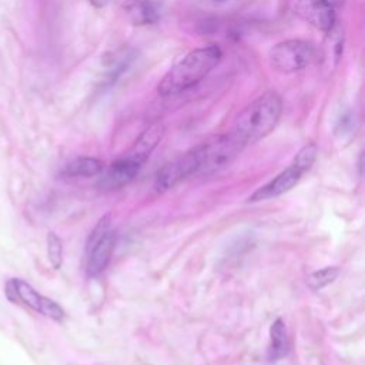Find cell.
Segmentation results:
<instances>
[{"label": "cell", "instance_id": "cell-1", "mask_svg": "<svg viewBox=\"0 0 365 365\" xmlns=\"http://www.w3.org/2000/svg\"><path fill=\"white\" fill-rule=\"evenodd\" d=\"M222 51L218 46L210 44L195 48L175 63L160 80L157 91L160 96H175L198 84L220 63Z\"/></svg>", "mask_w": 365, "mask_h": 365}, {"label": "cell", "instance_id": "cell-2", "mask_svg": "<svg viewBox=\"0 0 365 365\" xmlns=\"http://www.w3.org/2000/svg\"><path fill=\"white\" fill-rule=\"evenodd\" d=\"M282 100L275 91H267L250 103L235 118L231 134L245 147L268 135L279 121Z\"/></svg>", "mask_w": 365, "mask_h": 365}, {"label": "cell", "instance_id": "cell-3", "mask_svg": "<svg viewBox=\"0 0 365 365\" xmlns=\"http://www.w3.org/2000/svg\"><path fill=\"white\" fill-rule=\"evenodd\" d=\"M244 145L230 133L225 135H217L201 145L200 153V174H212L225 168L240 154Z\"/></svg>", "mask_w": 365, "mask_h": 365}, {"label": "cell", "instance_id": "cell-4", "mask_svg": "<svg viewBox=\"0 0 365 365\" xmlns=\"http://www.w3.org/2000/svg\"><path fill=\"white\" fill-rule=\"evenodd\" d=\"M110 215H104L98 220L97 225L88 235L86 244L87 255V274L90 277L100 275L108 265L113 248H114V232L110 228Z\"/></svg>", "mask_w": 365, "mask_h": 365}, {"label": "cell", "instance_id": "cell-5", "mask_svg": "<svg viewBox=\"0 0 365 365\" xmlns=\"http://www.w3.org/2000/svg\"><path fill=\"white\" fill-rule=\"evenodd\" d=\"M269 64L279 73H295L308 67L315 58V48L304 40L291 38L269 50Z\"/></svg>", "mask_w": 365, "mask_h": 365}, {"label": "cell", "instance_id": "cell-6", "mask_svg": "<svg viewBox=\"0 0 365 365\" xmlns=\"http://www.w3.org/2000/svg\"><path fill=\"white\" fill-rule=\"evenodd\" d=\"M6 295L10 301L13 302L20 301L29 308L54 321H61L64 317V311L57 302L38 294L29 282L23 279H19V278L9 279L6 284Z\"/></svg>", "mask_w": 365, "mask_h": 365}, {"label": "cell", "instance_id": "cell-7", "mask_svg": "<svg viewBox=\"0 0 365 365\" xmlns=\"http://www.w3.org/2000/svg\"><path fill=\"white\" fill-rule=\"evenodd\" d=\"M200 153L198 147L182 154L181 157L164 164L155 175V188L160 191L168 190L178 184L185 177L198 173Z\"/></svg>", "mask_w": 365, "mask_h": 365}, {"label": "cell", "instance_id": "cell-8", "mask_svg": "<svg viewBox=\"0 0 365 365\" xmlns=\"http://www.w3.org/2000/svg\"><path fill=\"white\" fill-rule=\"evenodd\" d=\"M304 173H307V171L292 161L288 168L281 171L277 177H274L265 185L259 187L252 195H250L248 201L250 202L262 201V200L278 197V195L289 191L301 180Z\"/></svg>", "mask_w": 365, "mask_h": 365}, {"label": "cell", "instance_id": "cell-9", "mask_svg": "<svg viewBox=\"0 0 365 365\" xmlns=\"http://www.w3.org/2000/svg\"><path fill=\"white\" fill-rule=\"evenodd\" d=\"M295 13L302 20L325 33L335 26L334 9L321 0H297Z\"/></svg>", "mask_w": 365, "mask_h": 365}, {"label": "cell", "instance_id": "cell-10", "mask_svg": "<svg viewBox=\"0 0 365 365\" xmlns=\"http://www.w3.org/2000/svg\"><path fill=\"white\" fill-rule=\"evenodd\" d=\"M141 163L135 158L130 157L128 154L115 160L104 173V175L100 180V185L106 190H113L123 187L134 180V177L138 174L141 168Z\"/></svg>", "mask_w": 365, "mask_h": 365}, {"label": "cell", "instance_id": "cell-11", "mask_svg": "<svg viewBox=\"0 0 365 365\" xmlns=\"http://www.w3.org/2000/svg\"><path fill=\"white\" fill-rule=\"evenodd\" d=\"M121 7L127 20L134 26L154 24L160 19V7L151 0H125Z\"/></svg>", "mask_w": 365, "mask_h": 365}, {"label": "cell", "instance_id": "cell-12", "mask_svg": "<svg viewBox=\"0 0 365 365\" xmlns=\"http://www.w3.org/2000/svg\"><path fill=\"white\" fill-rule=\"evenodd\" d=\"M164 135V125L163 124H153L148 127L135 141V144L131 147V150L127 153L130 157L135 158L141 164L150 157L151 151L155 148V145L160 143V140Z\"/></svg>", "mask_w": 365, "mask_h": 365}, {"label": "cell", "instance_id": "cell-13", "mask_svg": "<svg viewBox=\"0 0 365 365\" xmlns=\"http://www.w3.org/2000/svg\"><path fill=\"white\" fill-rule=\"evenodd\" d=\"M288 354V336L287 328L282 319H275L269 328V345L268 358L271 361H278Z\"/></svg>", "mask_w": 365, "mask_h": 365}, {"label": "cell", "instance_id": "cell-14", "mask_svg": "<svg viewBox=\"0 0 365 365\" xmlns=\"http://www.w3.org/2000/svg\"><path fill=\"white\" fill-rule=\"evenodd\" d=\"M101 171L103 163L93 157H77L64 168V174L70 177H93Z\"/></svg>", "mask_w": 365, "mask_h": 365}, {"label": "cell", "instance_id": "cell-15", "mask_svg": "<svg viewBox=\"0 0 365 365\" xmlns=\"http://www.w3.org/2000/svg\"><path fill=\"white\" fill-rule=\"evenodd\" d=\"M338 275H339L338 267H325L322 269H318V271H314L312 274H309L307 278V284L311 289L318 291V289L332 284Z\"/></svg>", "mask_w": 365, "mask_h": 365}, {"label": "cell", "instance_id": "cell-16", "mask_svg": "<svg viewBox=\"0 0 365 365\" xmlns=\"http://www.w3.org/2000/svg\"><path fill=\"white\" fill-rule=\"evenodd\" d=\"M47 257L54 269H58L63 262V244L57 234H47Z\"/></svg>", "mask_w": 365, "mask_h": 365}, {"label": "cell", "instance_id": "cell-17", "mask_svg": "<svg viewBox=\"0 0 365 365\" xmlns=\"http://www.w3.org/2000/svg\"><path fill=\"white\" fill-rule=\"evenodd\" d=\"M352 125H354V121H352V115L351 114H346L341 118V121L338 123V130L341 133H346L348 130H352Z\"/></svg>", "mask_w": 365, "mask_h": 365}, {"label": "cell", "instance_id": "cell-18", "mask_svg": "<svg viewBox=\"0 0 365 365\" xmlns=\"http://www.w3.org/2000/svg\"><path fill=\"white\" fill-rule=\"evenodd\" d=\"M88 1H90V4H93L97 9H101L108 3V0H88Z\"/></svg>", "mask_w": 365, "mask_h": 365}, {"label": "cell", "instance_id": "cell-19", "mask_svg": "<svg viewBox=\"0 0 365 365\" xmlns=\"http://www.w3.org/2000/svg\"><path fill=\"white\" fill-rule=\"evenodd\" d=\"M321 1H324V3H327L328 6H331L332 9H335V7H338V6H341L342 4V1L344 0H321Z\"/></svg>", "mask_w": 365, "mask_h": 365}, {"label": "cell", "instance_id": "cell-20", "mask_svg": "<svg viewBox=\"0 0 365 365\" xmlns=\"http://www.w3.org/2000/svg\"><path fill=\"white\" fill-rule=\"evenodd\" d=\"M214 1H222V0H214Z\"/></svg>", "mask_w": 365, "mask_h": 365}]
</instances>
